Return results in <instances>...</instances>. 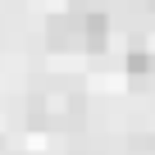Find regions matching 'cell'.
<instances>
[{
  "label": "cell",
  "instance_id": "1",
  "mask_svg": "<svg viewBox=\"0 0 155 155\" xmlns=\"http://www.w3.org/2000/svg\"><path fill=\"white\" fill-rule=\"evenodd\" d=\"M105 41H110V18L82 14V50H105Z\"/></svg>",
  "mask_w": 155,
  "mask_h": 155
},
{
  "label": "cell",
  "instance_id": "2",
  "mask_svg": "<svg viewBox=\"0 0 155 155\" xmlns=\"http://www.w3.org/2000/svg\"><path fill=\"white\" fill-rule=\"evenodd\" d=\"M128 78H132V82L155 78V50H132L128 55Z\"/></svg>",
  "mask_w": 155,
  "mask_h": 155
}]
</instances>
